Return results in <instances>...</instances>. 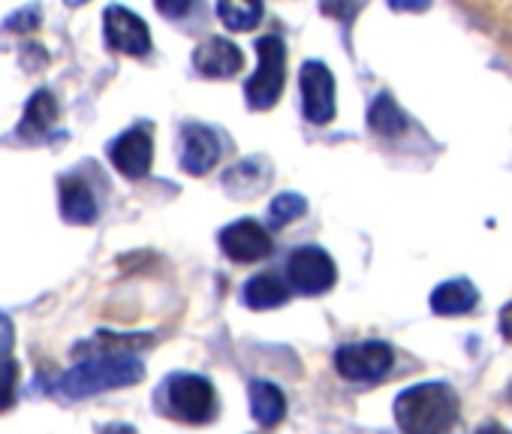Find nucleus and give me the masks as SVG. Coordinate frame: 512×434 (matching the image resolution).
Segmentation results:
<instances>
[{
    "label": "nucleus",
    "instance_id": "f257e3e1",
    "mask_svg": "<svg viewBox=\"0 0 512 434\" xmlns=\"http://www.w3.org/2000/svg\"><path fill=\"white\" fill-rule=\"evenodd\" d=\"M395 422L404 434H446L458 422V395L446 383H419L395 398Z\"/></svg>",
    "mask_w": 512,
    "mask_h": 434
},
{
    "label": "nucleus",
    "instance_id": "f03ea898",
    "mask_svg": "<svg viewBox=\"0 0 512 434\" xmlns=\"http://www.w3.org/2000/svg\"><path fill=\"white\" fill-rule=\"evenodd\" d=\"M145 377L142 362L133 353H100L91 356L79 365H73L64 377H61V395L64 398H88L106 389H121V386H133Z\"/></svg>",
    "mask_w": 512,
    "mask_h": 434
},
{
    "label": "nucleus",
    "instance_id": "7ed1b4c3",
    "mask_svg": "<svg viewBox=\"0 0 512 434\" xmlns=\"http://www.w3.org/2000/svg\"><path fill=\"white\" fill-rule=\"evenodd\" d=\"M256 55H260V67H256V73L247 79L244 97H247L250 109L263 112V109H272L284 94L287 49H284L281 37H263V40H256Z\"/></svg>",
    "mask_w": 512,
    "mask_h": 434
},
{
    "label": "nucleus",
    "instance_id": "20e7f679",
    "mask_svg": "<svg viewBox=\"0 0 512 434\" xmlns=\"http://www.w3.org/2000/svg\"><path fill=\"white\" fill-rule=\"evenodd\" d=\"M166 407L187 425H205L217 416L214 386L199 374H175L166 383Z\"/></svg>",
    "mask_w": 512,
    "mask_h": 434
},
{
    "label": "nucleus",
    "instance_id": "39448f33",
    "mask_svg": "<svg viewBox=\"0 0 512 434\" xmlns=\"http://www.w3.org/2000/svg\"><path fill=\"white\" fill-rule=\"evenodd\" d=\"M287 281H290V290L302 296H320L335 287L338 269H335V260L323 248H299L287 260Z\"/></svg>",
    "mask_w": 512,
    "mask_h": 434
},
{
    "label": "nucleus",
    "instance_id": "423d86ee",
    "mask_svg": "<svg viewBox=\"0 0 512 434\" xmlns=\"http://www.w3.org/2000/svg\"><path fill=\"white\" fill-rule=\"evenodd\" d=\"M392 347L383 341H365V344H347L335 353V368L344 380L353 383H374L383 380L392 371Z\"/></svg>",
    "mask_w": 512,
    "mask_h": 434
},
{
    "label": "nucleus",
    "instance_id": "0eeeda50",
    "mask_svg": "<svg viewBox=\"0 0 512 434\" xmlns=\"http://www.w3.org/2000/svg\"><path fill=\"white\" fill-rule=\"evenodd\" d=\"M302 109L311 124H329L335 118V79L323 61H305L299 73Z\"/></svg>",
    "mask_w": 512,
    "mask_h": 434
},
{
    "label": "nucleus",
    "instance_id": "6e6552de",
    "mask_svg": "<svg viewBox=\"0 0 512 434\" xmlns=\"http://www.w3.org/2000/svg\"><path fill=\"white\" fill-rule=\"evenodd\" d=\"M103 31H106L109 49H115L121 55L142 58V55L151 52L148 25L136 13H130L127 7H106V13H103Z\"/></svg>",
    "mask_w": 512,
    "mask_h": 434
},
{
    "label": "nucleus",
    "instance_id": "1a4fd4ad",
    "mask_svg": "<svg viewBox=\"0 0 512 434\" xmlns=\"http://www.w3.org/2000/svg\"><path fill=\"white\" fill-rule=\"evenodd\" d=\"M220 248L232 263H260L272 254V236L256 221H235L220 233Z\"/></svg>",
    "mask_w": 512,
    "mask_h": 434
},
{
    "label": "nucleus",
    "instance_id": "9d476101",
    "mask_svg": "<svg viewBox=\"0 0 512 434\" xmlns=\"http://www.w3.org/2000/svg\"><path fill=\"white\" fill-rule=\"evenodd\" d=\"M109 157L124 178H145L154 163V142L148 127H130L109 145Z\"/></svg>",
    "mask_w": 512,
    "mask_h": 434
},
{
    "label": "nucleus",
    "instance_id": "9b49d317",
    "mask_svg": "<svg viewBox=\"0 0 512 434\" xmlns=\"http://www.w3.org/2000/svg\"><path fill=\"white\" fill-rule=\"evenodd\" d=\"M220 160V139L205 124H184L181 130V166L190 175H205Z\"/></svg>",
    "mask_w": 512,
    "mask_h": 434
},
{
    "label": "nucleus",
    "instance_id": "f8f14e48",
    "mask_svg": "<svg viewBox=\"0 0 512 434\" xmlns=\"http://www.w3.org/2000/svg\"><path fill=\"white\" fill-rule=\"evenodd\" d=\"M241 64H244V55L238 52V46L220 37H208L193 52V67L205 79H229L241 70Z\"/></svg>",
    "mask_w": 512,
    "mask_h": 434
},
{
    "label": "nucleus",
    "instance_id": "ddd939ff",
    "mask_svg": "<svg viewBox=\"0 0 512 434\" xmlns=\"http://www.w3.org/2000/svg\"><path fill=\"white\" fill-rule=\"evenodd\" d=\"M61 214L70 224H94L97 221V202L88 181L70 175L61 181Z\"/></svg>",
    "mask_w": 512,
    "mask_h": 434
},
{
    "label": "nucleus",
    "instance_id": "4468645a",
    "mask_svg": "<svg viewBox=\"0 0 512 434\" xmlns=\"http://www.w3.org/2000/svg\"><path fill=\"white\" fill-rule=\"evenodd\" d=\"M479 302V293L470 281L464 278H455V281H446L440 284L434 293H431V311L434 314H443V317H458V314H467L473 311Z\"/></svg>",
    "mask_w": 512,
    "mask_h": 434
},
{
    "label": "nucleus",
    "instance_id": "2eb2a0df",
    "mask_svg": "<svg viewBox=\"0 0 512 434\" xmlns=\"http://www.w3.org/2000/svg\"><path fill=\"white\" fill-rule=\"evenodd\" d=\"M250 413L260 425H278L287 413L284 392L269 380H253L250 383Z\"/></svg>",
    "mask_w": 512,
    "mask_h": 434
},
{
    "label": "nucleus",
    "instance_id": "dca6fc26",
    "mask_svg": "<svg viewBox=\"0 0 512 434\" xmlns=\"http://www.w3.org/2000/svg\"><path fill=\"white\" fill-rule=\"evenodd\" d=\"M290 299V284H284L275 275H256L244 284V305L253 311L281 308Z\"/></svg>",
    "mask_w": 512,
    "mask_h": 434
},
{
    "label": "nucleus",
    "instance_id": "f3484780",
    "mask_svg": "<svg viewBox=\"0 0 512 434\" xmlns=\"http://www.w3.org/2000/svg\"><path fill=\"white\" fill-rule=\"evenodd\" d=\"M55 121H58V100L49 91H37L31 97V103L25 106V118H22L19 133L22 136H43L55 127Z\"/></svg>",
    "mask_w": 512,
    "mask_h": 434
},
{
    "label": "nucleus",
    "instance_id": "a211bd4d",
    "mask_svg": "<svg viewBox=\"0 0 512 434\" xmlns=\"http://www.w3.org/2000/svg\"><path fill=\"white\" fill-rule=\"evenodd\" d=\"M368 124L380 136H398L407 130V115L389 94H380L368 109Z\"/></svg>",
    "mask_w": 512,
    "mask_h": 434
},
{
    "label": "nucleus",
    "instance_id": "6ab92c4d",
    "mask_svg": "<svg viewBox=\"0 0 512 434\" xmlns=\"http://www.w3.org/2000/svg\"><path fill=\"white\" fill-rule=\"evenodd\" d=\"M263 4H256V0H244V4H229V0H223V4H217V16L220 22L229 28V31H250L260 25L263 19Z\"/></svg>",
    "mask_w": 512,
    "mask_h": 434
},
{
    "label": "nucleus",
    "instance_id": "aec40b11",
    "mask_svg": "<svg viewBox=\"0 0 512 434\" xmlns=\"http://www.w3.org/2000/svg\"><path fill=\"white\" fill-rule=\"evenodd\" d=\"M305 211H308V199H305L302 193H281V196H275L272 205H269L272 227L281 230V227L299 221V217H302Z\"/></svg>",
    "mask_w": 512,
    "mask_h": 434
},
{
    "label": "nucleus",
    "instance_id": "412c9836",
    "mask_svg": "<svg viewBox=\"0 0 512 434\" xmlns=\"http://www.w3.org/2000/svg\"><path fill=\"white\" fill-rule=\"evenodd\" d=\"M16 380H19V365L10 356H0V410L13 407V401H16Z\"/></svg>",
    "mask_w": 512,
    "mask_h": 434
},
{
    "label": "nucleus",
    "instance_id": "4be33fe9",
    "mask_svg": "<svg viewBox=\"0 0 512 434\" xmlns=\"http://www.w3.org/2000/svg\"><path fill=\"white\" fill-rule=\"evenodd\" d=\"M40 19H43L40 7H25V10H19L16 16H10V19H7V31H16V34H22V31H34V28L40 25Z\"/></svg>",
    "mask_w": 512,
    "mask_h": 434
},
{
    "label": "nucleus",
    "instance_id": "5701e85b",
    "mask_svg": "<svg viewBox=\"0 0 512 434\" xmlns=\"http://www.w3.org/2000/svg\"><path fill=\"white\" fill-rule=\"evenodd\" d=\"M13 341H16V329L7 314H0V356H7L13 350Z\"/></svg>",
    "mask_w": 512,
    "mask_h": 434
},
{
    "label": "nucleus",
    "instance_id": "b1692460",
    "mask_svg": "<svg viewBox=\"0 0 512 434\" xmlns=\"http://www.w3.org/2000/svg\"><path fill=\"white\" fill-rule=\"evenodd\" d=\"M500 335L512 344V302L500 311Z\"/></svg>",
    "mask_w": 512,
    "mask_h": 434
},
{
    "label": "nucleus",
    "instance_id": "393cba45",
    "mask_svg": "<svg viewBox=\"0 0 512 434\" xmlns=\"http://www.w3.org/2000/svg\"><path fill=\"white\" fill-rule=\"evenodd\" d=\"M476 434H509V431L503 425H497V422H488V425H479Z\"/></svg>",
    "mask_w": 512,
    "mask_h": 434
}]
</instances>
